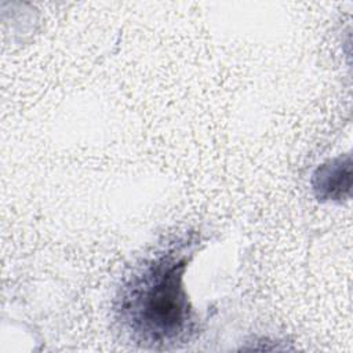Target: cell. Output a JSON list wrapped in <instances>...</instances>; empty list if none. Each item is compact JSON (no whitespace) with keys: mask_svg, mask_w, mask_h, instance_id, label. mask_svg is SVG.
I'll return each instance as SVG.
<instances>
[{"mask_svg":"<svg viewBox=\"0 0 353 353\" xmlns=\"http://www.w3.org/2000/svg\"><path fill=\"white\" fill-rule=\"evenodd\" d=\"M197 234H183L138 265L116 296V317L127 336L156 350L186 343L197 320L183 287Z\"/></svg>","mask_w":353,"mask_h":353,"instance_id":"cell-1","label":"cell"}]
</instances>
